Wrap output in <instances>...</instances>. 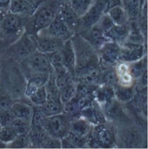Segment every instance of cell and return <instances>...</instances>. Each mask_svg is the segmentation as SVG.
Listing matches in <instances>:
<instances>
[{
	"mask_svg": "<svg viewBox=\"0 0 148 149\" xmlns=\"http://www.w3.org/2000/svg\"><path fill=\"white\" fill-rule=\"evenodd\" d=\"M40 148L42 149H61V139L49 136V138L41 145Z\"/></svg>",
	"mask_w": 148,
	"mask_h": 149,
	"instance_id": "obj_41",
	"label": "cell"
},
{
	"mask_svg": "<svg viewBox=\"0 0 148 149\" xmlns=\"http://www.w3.org/2000/svg\"><path fill=\"white\" fill-rule=\"evenodd\" d=\"M57 15L72 33L74 34L77 33L79 17L71 8L69 1H62L60 2L57 9Z\"/></svg>",
	"mask_w": 148,
	"mask_h": 149,
	"instance_id": "obj_13",
	"label": "cell"
},
{
	"mask_svg": "<svg viewBox=\"0 0 148 149\" xmlns=\"http://www.w3.org/2000/svg\"><path fill=\"white\" fill-rule=\"evenodd\" d=\"M77 84V83L74 80L73 82L60 90V99L63 104L71 100L76 96Z\"/></svg>",
	"mask_w": 148,
	"mask_h": 149,
	"instance_id": "obj_33",
	"label": "cell"
},
{
	"mask_svg": "<svg viewBox=\"0 0 148 149\" xmlns=\"http://www.w3.org/2000/svg\"><path fill=\"white\" fill-rule=\"evenodd\" d=\"M144 44L125 41L120 44L119 60L123 62L133 63L144 56Z\"/></svg>",
	"mask_w": 148,
	"mask_h": 149,
	"instance_id": "obj_12",
	"label": "cell"
},
{
	"mask_svg": "<svg viewBox=\"0 0 148 149\" xmlns=\"http://www.w3.org/2000/svg\"><path fill=\"white\" fill-rule=\"evenodd\" d=\"M120 45L108 41L97 51L99 65L101 69L107 70L113 68L119 61Z\"/></svg>",
	"mask_w": 148,
	"mask_h": 149,
	"instance_id": "obj_9",
	"label": "cell"
},
{
	"mask_svg": "<svg viewBox=\"0 0 148 149\" xmlns=\"http://www.w3.org/2000/svg\"><path fill=\"white\" fill-rule=\"evenodd\" d=\"M119 140L122 147L126 149L140 148L144 144L143 134L135 126H129L120 131Z\"/></svg>",
	"mask_w": 148,
	"mask_h": 149,
	"instance_id": "obj_10",
	"label": "cell"
},
{
	"mask_svg": "<svg viewBox=\"0 0 148 149\" xmlns=\"http://www.w3.org/2000/svg\"><path fill=\"white\" fill-rule=\"evenodd\" d=\"M15 131L17 135L27 134L31 129V121L14 118L9 124Z\"/></svg>",
	"mask_w": 148,
	"mask_h": 149,
	"instance_id": "obj_31",
	"label": "cell"
},
{
	"mask_svg": "<svg viewBox=\"0 0 148 149\" xmlns=\"http://www.w3.org/2000/svg\"><path fill=\"white\" fill-rule=\"evenodd\" d=\"M60 2L49 3L44 0L34 14L27 18L24 33L35 36L40 31L46 29L56 16Z\"/></svg>",
	"mask_w": 148,
	"mask_h": 149,
	"instance_id": "obj_2",
	"label": "cell"
},
{
	"mask_svg": "<svg viewBox=\"0 0 148 149\" xmlns=\"http://www.w3.org/2000/svg\"><path fill=\"white\" fill-rule=\"evenodd\" d=\"M72 120L63 113L46 117L43 127L50 136L62 139L68 135Z\"/></svg>",
	"mask_w": 148,
	"mask_h": 149,
	"instance_id": "obj_7",
	"label": "cell"
},
{
	"mask_svg": "<svg viewBox=\"0 0 148 149\" xmlns=\"http://www.w3.org/2000/svg\"><path fill=\"white\" fill-rule=\"evenodd\" d=\"M103 13L101 2L95 1L86 13L79 18L77 33L95 25Z\"/></svg>",
	"mask_w": 148,
	"mask_h": 149,
	"instance_id": "obj_15",
	"label": "cell"
},
{
	"mask_svg": "<svg viewBox=\"0 0 148 149\" xmlns=\"http://www.w3.org/2000/svg\"><path fill=\"white\" fill-rule=\"evenodd\" d=\"M122 5L126 11L129 20H135L141 15L140 0H121Z\"/></svg>",
	"mask_w": 148,
	"mask_h": 149,
	"instance_id": "obj_28",
	"label": "cell"
},
{
	"mask_svg": "<svg viewBox=\"0 0 148 149\" xmlns=\"http://www.w3.org/2000/svg\"><path fill=\"white\" fill-rule=\"evenodd\" d=\"M7 145L0 141V149H6Z\"/></svg>",
	"mask_w": 148,
	"mask_h": 149,
	"instance_id": "obj_46",
	"label": "cell"
},
{
	"mask_svg": "<svg viewBox=\"0 0 148 149\" xmlns=\"http://www.w3.org/2000/svg\"><path fill=\"white\" fill-rule=\"evenodd\" d=\"M113 88L115 98L120 103H129L136 93V89L133 86H125L118 84Z\"/></svg>",
	"mask_w": 148,
	"mask_h": 149,
	"instance_id": "obj_26",
	"label": "cell"
},
{
	"mask_svg": "<svg viewBox=\"0 0 148 149\" xmlns=\"http://www.w3.org/2000/svg\"><path fill=\"white\" fill-rule=\"evenodd\" d=\"M46 117L44 114L38 106L33 107V113L31 119V127H43Z\"/></svg>",
	"mask_w": 148,
	"mask_h": 149,
	"instance_id": "obj_38",
	"label": "cell"
},
{
	"mask_svg": "<svg viewBox=\"0 0 148 149\" xmlns=\"http://www.w3.org/2000/svg\"><path fill=\"white\" fill-rule=\"evenodd\" d=\"M31 145L30 140L27 134L18 135L12 142L7 145L8 149H24Z\"/></svg>",
	"mask_w": 148,
	"mask_h": 149,
	"instance_id": "obj_35",
	"label": "cell"
},
{
	"mask_svg": "<svg viewBox=\"0 0 148 149\" xmlns=\"http://www.w3.org/2000/svg\"><path fill=\"white\" fill-rule=\"evenodd\" d=\"M28 99L34 106H42L47 100V93L45 86L39 88L33 95H31Z\"/></svg>",
	"mask_w": 148,
	"mask_h": 149,
	"instance_id": "obj_36",
	"label": "cell"
},
{
	"mask_svg": "<svg viewBox=\"0 0 148 149\" xmlns=\"http://www.w3.org/2000/svg\"><path fill=\"white\" fill-rule=\"evenodd\" d=\"M37 50L34 36L24 33L14 42L10 44L7 52L16 61H22Z\"/></svg>",
	"mask_w": 148,
	"mask_h": 149,
	"instance_id": "obj_5",
	"label": "cell"
},
{
	"mask_svg": "<svg viewBox=\"0 0 148 149\" xmlns=\"http://www.w3.org/2000/svg\"><path fill=\"white\" fill-rule=\"evenodd\" d=\"M23 74L27 78L32 73H51L54 72L48 55L36 50L26 59L20 61Z\"/></svg>",
	"mask_w": 148,
	"mask_h": 149,
	"instance_id": "obj_4",
	"label": "cell"
},
{
	"mask_svg": "<svg viewBox=\"0 0 148 149\" xmlns=\"http://www.w3.org/2000/svg\"><path fill=\"white\" fill-rule=\"evenodd\" d=\"M28 135L31 145L38 148L50 136L44 127H31Z\"/></svg>",
	"mask_w": 148,
	"mask_h": 149,
	"instance_id": "obj_25",
	"label": "cell"
},
{
	"mask_svg": "<svg viewBox=\"0 0 148 149\" xmlns=\"http://www.w3.org/2000/svg\"><path fill=\"white\" fill-rule=\"evenodd\" d=\"M100 83L104 85H107L112 87L116 86L119 84L118 77L115 68H111L104 71H102L100 78Z\"/></svg>",
	"mask_w": 148,
	"mask_h": 149,
	"instance_id": "obj_32",
	"label": "cell"
},
{
	"mask_svg": "<svg viewBox=\"0 0 148 149\" xmlns=\"http://www.w3.org/2000/svg\"><path fill=\"white\" fill-rule=\"evenodd\" d=\"M44 0H12L9 11L27 17L31 16Z\"/></svg>",
	"mask_w": 148,
	"mask_h": 149,
	"instance_id": "obj_14",
	"label": "cell"
},
{
	"mask_svg": "<svg viewBox=\"0 0 148 149\" xmlns=\"http://www.w3.org/2000/svg\"><path fill=\"white\" fill-rule=\"evenodd\" d=\"M12 0H0V9L8 11L9 10Z\"/></svg>",
	"mask_w": 148,
	"mask_h": 149,
	"instance_id": "obj_43",
	"label": "cell"
},
{
	"mask_svg": "<svg viewBox=\"0 0 148 149\" xmlns=\"http://www.w3.org/2000/svg\"><path fill=\"white\" fill-rule=\"evenodd\" d=\"M148 70H146L142 75L140 76L141 77V88H146L147 87L148 84Z\"/></svg>",
	"mask_w": 148,
	"mask_h": 149,
	"instance_id": "obj_44",
	"label": "cell"
},
{
	"mask_svg": "<svg viewBox=\"0 0 148 149\" xmlns=\"http://www.w3.org/2000/svg\"><path fill=\"white\" fill-rule=\"evenodd\" d=\"M100 2L104 13H107L110 9L116 6L122 5L121 0H102Z\"/></svg>",
	"mask_w": 148,
	"mask_h": 149,
	"instance_id": "obj_42",
	"label": "cell"
},
{
	"mask_svg": "<svg viewBox=\"0 0 148 149\" xmlns=\"http://www.w3.org/2000/svg\"><path fill=\"white\" fill-rule=\"evenodd\" d=\"M64 66L74 76L76 59L73 45L71 38L66 41L60 49Z\"/></svg>",
	"mask_w": 148,
	"mask_h": 149,
	"instance_id": "obj_21",
	"label": "cell"
},
{
	"mask_svg": "<svg viewBox=\"0 0 148 149\" xmlns=\"http://www.w3.org/2000/svg\"><path fill=\"white\" fill-rule=\"evenodd\" d=\"M6 11H4V10H1L0 9V24L1 23V21L2 20V18L3 17V15L5 14V13L6 12Z\"/></svg>",
	"mask_w": 148,
	"mask_h": 149,
	"instance_id": "obj_45",
	"label": "cell"
},
{
	"mask_svg": "<svg viewBox=\"0 0 148 149\" xmlns=\"http://www.w3.org/2000/svg\"><path fill=\"white\" fill-rule=\"evenodd\" d=\"M10 111L15 118L31 121L33 113V106L26 102L14 101Z\"/></svg>",
	"mask_w": 148,
	"mask_h": 149,
	"instance_id": "obj_23",
	"label": "cell"
},
{
	"mask_svg": "<svg viewBox=\"0 0 148 149\" xmlns=\"http://www.w3.org/2000/svg\"><path fill=\"white\" fill-rule=\"evenodd\" d=\"M1 74L0 72V85H1Z\"/></svg>",
	"mask_w": 148,
	"mask_h": 149,
	"instance_id": "obj_47",
	"label": "cell"
},
{
	"mask_svg": "<svg viewBox=\"0 0 148 149\" xmlns=\"http://www.w3.org/2000/svg\"><path fill=\"white\" fill-rule=\"evenodd\" d=\"M80 116L94 125L106 123L105 116L98 104L93 103V100L80 112Z\"/></svg>",
	"mask_w": 148,
	"mask_h": 149,
	"instance_id": "obj_18",
	"label": "cell"
},
{
	"mask_svg": "<svg viewBox=\"0 0 148 149\" xmlns=\"http://www.w3.org/2000/svg\"><path fill=\"white\" fill-rule=\"evenodd\" d=\"M50 73H32L27 77L24 95L28 98L36 91L45 86Z\"/></svg>",
	"mask_w": 148,
	"mask_h": 149,
	"instance_id": "obj_19",
	"label": "cell"
},
{
	"mask_svg": "<svg viewBox=\"0 0 148 149\" xmlns=\"http://www.w3.org/2000/svg\"><path fill=\"white\" fill-rule=\"evenodd\" d=\"M43 30L49 35L63 41L71 38L74 35V33L70 31L67 26L57 15V13L49 26Z\"/></svg>",
	"mask_w": 148,
	"mask_h": 149,
	"instance_id": "obj_16",
	"label": "cell"
},
{
	"mask_svg": "<svg viewBox=\"0 0 148 149\" xmlns=\"http://www.w3.org/2000/svg\"><path fill=\"white\" fill-rule=\"evenodd\" d=\"M107 13L116 25H126L130 22L128 15L122 5L115 6L110 9Z\"/></svg>",
	"mask_w": 148,
	"mask_h": 149,
	"instance_id": "obj_27",
	"label": "cell"
},
{
	"mask_svg": "<svg viewBox=\"0 0 148 149\" xmlns=\"http://www.w3.org/2000/svg\"><path fill=\"white\" fill-rule=\"evenodd\" d=\"M14 99L6 92L0 93V113L10 110Z\"/></svg>",
	"mask_w": 148,
	"mask_h": 149,
	"instance_id": "obj_39",
	"label": "cell"
},
{
	"mask_svg": "<svg viewBox=\"0 0 148 149\" xmlns=\"http://www.w3.org/2000/svg\"><path fill=\"white\" fill-rule=\"evenodd\" d=\"M38 107L46 117L63 113V103L60 98L47 99L42 106Z\"/></svg>",
	"mask_w": 148,
	"mask_h": 149,
	"instance_id": "obj_24",
	"label": "cell"
},
{
	"mask_svg": "<svg viewBox=\"0 0 148 149\" xmlns=\"http://www.w3.org/2000/svg\"><path fill=\"white\" fill-rule=\"evenodd\" d=\"M91 130V124L82 117L73 118L68 135L75 138H85L89 136Z\"/></svg>",
	"mask_w": 148,
	"mask_h": 149,
	"instance_id": "obj_20",
	"label": "cell"
},
{
	"mask_svg": "<svg viewBox=\"0 0 148 149\" xmlns=\"http://www.w3.org/2000/svg\"><path fill=\"white\" fill-rule=\"evenodd\" d=\"M95 2V0H69L71 8L79 18L86 13Z\"/></svg>",
	"mask_w": 148,
	"mask_h": 149,
	"instance_id": "obj_30",
	"label": "cell"
},
{
	"mask_svg": "<svg viewBox=\"0 0 148 149\" xmlns=\"http://www.w3.org/2000/svg\"><path fill=\"white\" fill-rule=\"evenodd\" d=\"M129 33L128 24L123 26L114 24L112 27L104 33V35L109 41L117 42L120 45L126 41Z\"/></svg>",
	"mask_w": 148,
	"mask_h": 149,
	"instance_id": "obj_22",
	"label": "cell"
},
{
	"mask_svg": "<svg viewBox=\"0 0 148 149\" xmlns=\"http://www.w3.org/2000/svg\"><path fill=\"white\" fill-rule=\"evenodd\" d=\"M96 24H97L104 33H105L112 27L115 24L109 15L107 13H105L101 15Z\"/></svg>",
	"mask_w": 148,
	"mask_h": 149,
	"instance_id": "obj_40",
	"label": "cell"
},
{
	"mask_svg": "<svg viewBox=\"0 0 148 149\" xmlns=\"http://www.w3.org/2000/svg\"><path fill=\"white\" fill-rule=\"evenodd\" d=\"M77 33L82 36L97 51L104 44L109 41L105 36L102 30L96 24L89 29L80 31Z\"/></svg>",
	"mask_w": 148,
	"mask_h": 149,
	"instance_id": "obj_17",
	"label": "cell"
},
{
	"mask_svg": "<svg viewBox=\"0 0 148 149\" xmlns=\"http://www.w3.org/2000/svg\"><path fill=\"white\" fill-rule=\"evenodd\" d=\"M131 66H129L130 71L133 78L140 77L142 74L147 70V56H144L142 59L131 63Z\"/></svg>",
	"mask_w": 148,
	"mask_h": 149,
	"instance_id": "obj_34",
	"label": "cell"
},
{
	"mask_svg": "<svg viewBox=\"0 0 148 149\" xmlns=\"http://www.w3.org/2000/svg\"><path fill=\"white\" fill-rule=\"evenodd\" d=\"M75 54L74 76L91 68L100 66L97 50L79 33L71 38Z\"/></svg>",
	"mask_w": 148,
	"mask_h": 149,
	"instance_id": "obj_1",
	"label": "cell"
},
{
	"mask_svg": "<svg viewBox=\"0 0 148 149\" xmlns=\"http://www.w3.org/2000/svg\"><path fill=\"white\" fill-rule=\"evenodd\" d=\"M62 1H69V0H62Z\"/></svg>",
	"mask_w": 148,
	"mask_h": 149,
	"instance_id": "obj_48",
	"label": "cell"
},
{
	"mask_svg": "<svg viewBox=\"0 0 148 149\" xmlns=\"http://www.w3.org/2000/svg\"><path fill=\"white\" fill-rule=\"evenodd\" d=\"M148 93L147 87L140 89L134 95L132 100L129 102L131 103L134 109L142 111L145 107H147Z\"/></svg>",
	"mask_w": 148,
	"mask_h": 149,
	"instance_id": "obj_29",
	"label": "cell"
},
{
	"mask_svg": "<svg viewBox=\"0 0 148 149\" xmlns=\"http://www.w3.org/2000/svg\"><path fill=\"white\" fill-rule=\"evenodd\" d=\"M4 80L6 85V92L14 99L23 94L26 84L24 78V75L21 70L12 66L5 68Z\"/></svg>",
	"mask_w": 148,
	"mask_h": 149,
	"instance_id": "obj_6",
	"label": "cell"
},
{
	"mask_svg": "<svg viewBox=\"0 0 148 149\" xmlns=\"http://www.w3.org/2000/svg\"><path fill=\"white\" fill-rule=\"evenodd\" d=\"M37 50L46 54L57 51L61 49L65 41L51 36L41 30L34 36Z\"/></svg>",
	"mask_w": 148,
	"mask_h": 149,
	"instance_id": "obj_11",
	"label": "cell"
},
{
	"mask_svg": "<svg viewBox=\"0 0 148 149\" xmlns=\"http://www.w3.org/2000/svg\"><path fill=\"white\" fill-rule=\"evenodd\" d=\"M28 17L6 11L0 24V40L14 42L25 32V25Z\"/></svg>",
	"mask_w": 148,
	"mask_h": 149,
	"instance_id": "obj_3",
	"label": "cell"
},
{
	"mask_svg": "<svg viewBox=\"0 0 148 149\" xmlns=\"http://www.w3.org/2000/svg\"><path fill=\"white\" fill-rule=\"evenodd\" d=\"M17 136V134L9 125L2 126L0 129V141L6 145L12 142Z\"/></svg>",
	"mask_w": 148,
	"mask_h": 149,
	"instance_id": "obj_37",
	"label": "cell"
},
{
	"mask_svg": "<svg viewBox=\"0 0 148 149\" xmlns=\"http://www.w3.org/2000/svg\"><path fill=\"white\" fill-rule=\"evenodd\" d=\"M90 132L87 143L91 145L92 148H111L116 141L113 131L105 123L94 125Z\"/></svg>",
	"mask_w": 148,
	"mask_h": 149,
	"instance_id": "obj_8",
	"label": "cell"
}]
</instances>
